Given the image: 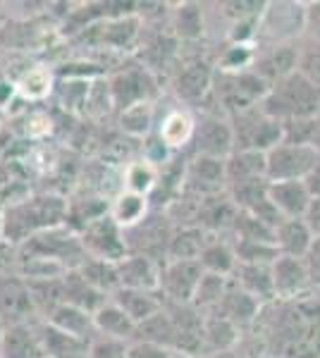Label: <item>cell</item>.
Segmentation results:
<instances>
[{
	"label": "cell",
	"instance_id": "10",
	"mask_svg": "<svg viewBox=\"0 0 320 358\" xmlns=\"http://www.w3.org/2000/svg\"><path fill=\"white\" fill-rule=\"evenodd\" d=\"M235 131H232L230 117L220 113H206L201 120H196L194 141L189 146L191 155L227 160L235 153Z\"/></svg>",
	"mask_w": 320,
	"mask_h": 358
},
{
	"label": "cell",
	"instance_id": "5",
	"mask_svg": "<svg viewBox=\"0 0 320 358\" xmlns=\"http://www.w3.org/2000/svg\"><path fill=\"white\" fill-rule=\"evenodd\" d=\"M306 31L304 3H267L258 20V45L296 43Z\"/></svg>",
	"mask_w": 320,
	"mask_h": 358
},
{
	"label": "cell",
	"instance_id": "37",
	"mask_svg": "<svg viewBox=\"0 0 320 358\" xmlns=\"http://www.w3.org/2000/svg\"><path fill=\"white\" fill-rule=\"evenodd\" d=\"M172 31L179 41H199L206 34V13L199 3H179L172 13Z\"/></svg>",
	"mask_w": 320,
	"mask_h": 358
},
{
	"label": "cell",
	"instance_id": "4",
	"mask_svg": "<svg viewBox=\"0 0 320 358\" xmlns=\"http://www.w3.org/2000/svg\"><path fill=\"white\" fill-rule=\"evenodd\" d=\"M235 131V151H260L267 153L284 141V127L280 120H272L260 106L235 113L230 117Z\"/></svg>",
	"mask_w": 320,
	"mask_h": 358
},
{
	"label": "cell",
	"instance_id": "35",
	"mask_svg": "<svg viewBox=\"0 0 320 358\" xmlns=\"http://www.w3.org/2000/svg\"><path fill=\"white\" fill-rule=\"evenodd\" d=\"M139 34H141V17L137 13L113 17L106 22L101 34V43H106L113 50H125L132 48L139 41Z\"/></svg>",
	"mask_w": 320,
	"mask_h": 358
},
{
	"label": "cell",
	"instance_id": "9",
	"mask_svg": "<svg viewBox=\"0 0 320 358\" xmlns=\"http://www.w3.org/2000/svg\"><path fill=\"white\" fill-rule=\"evenodd\" d=\"M318 155L320 153L313 146L282 141L280 146L265 153L267 182H299V179L304 182L316 165Z\"/></svg>",
	"mask_w": 320,
	"mask_h": 358
},
{
	"label": "cell",
	"instance_id": "18",
	"mask_svg": "<svg viewBox=\"0 0 320 358\" xmlns=\"http://www.w3.org/2000/svg\"><path fill=\"white\" fill-rule=\"evenodd\" d=\"M160 270L162 263L148 256L130 253L125 261L118 263L120 287L125 289H141V292H160Z\"/></svg>",
	"mask_w": 320,
	"mask_h": 358
},
{
	"label": "cell",
	"instance_id": "52",
	"mask_svg": "<svg viewBox=\"0 0 320 358\" xmlns=\"http://www.w3.org/2000/svg\"><path fill=\"white\" fill-rule=\"evenodd\" d=\"M308 192H311V196H320V155L316 160V165H313V170L308 172V177L304 179Z\"/></svg>",
	"mask_w": 320,
	"mask_h": 358
},
{
	"label": "cell",
	"instance_id": "56",
	"mask_svg": "<svg viewBox=\"0 0 320 358\" xmlns=\"http://www.w3.org/2000/svg\"><path fill=\"white\" fill-rule=\"evenodd\" d=\"M5 327H8V325H5L3 317H0V339H3V334H5Z\"/></svg>",
	"mask_w": 320,
	"mask_h": 358
},
{
	"label": "cell",
	"instance_id": "45",
	"mask_svg": "<svg viewBox=\"0 0 320 358\" xmlns=\"http://www.w3.org/2000/svg\"><path fill=\"white\" fill-rule=\"evenodd\" d=\"M299 72L306 79H311L320 89V43L318 41H306L301 43V55H299Z\"/></svg>",
	"mask_w": 320,
	"mask_h": 358
},
{
	"label": "cell",
	"instance_id": "30",
	"mask_svg": "<svg viewBox=\"0 0 320 358\" xmlns=\"http://www.w3.org/2000/svg\"><path fill=\"white\" fill-rule=\"evenodd\" d=\"M96 330L103 337L122 339V342H134V334H137V325L118 303L110 299L108 303H103L101 308L94 313Z\"/></svg>",
	"mask_w": 320,
	"mask_h": 358
},
{
	"label": "cell",
	"instance_id": "55",
	"mask_svg": "<svg viewBox=\"0 0 320 358\" xmlns=\"http://www.w3.org/2000/svg\"><path fill=\"white\" fill-rule=\"evenodd\" d=\"M3 208L5 206H0V241H3Z\"/></svg>",
	"mask_w": 320,
	"mask_h": 358
},
{
	"label": "cell",
	"instance_id": "8",
	"mask_svg": "<svg viewBox=\"0 0 320 358\" xmlns=\"http://www.w3.org/2000/svg\"><path fill=\"white\" fill-rule=\"evenodd\" d=\"M81 244L89 258L96 261H106V263H120L130 256V248H127V236L125 229L108 215L98 217L91 224H86L79 232Z\"/></svg>",
	"mask_w": 320,
	"mask_h": 358
},
{
	"label": "cell",
	"instance_id": "50",
	"mask_svg": "<svg viewBox=\"0 0 320 358\" xmlns=\"http://www.w3.org/2000/svg\"><path fill=\"white\" fill-rule=\"evenodd\" d=\"M172 351L162 349V346L146 344V342H132L130 344V358H170Z\"/></svg>",
	"mask_w": 320,
	"mask_h": 358
},
{
	"label": "cell",
	"instance_id": "32",
	"mask_svg": "<svg viewBox=\"0 0 320 358\" xmlns=\"http://www.w3.org/2000/svg\"><path fill=\"white\" fill-rule=\"evenodd\" d=\"M134 342H146V344L162 346V349H167V351H177L179 332H177V325L172 322L170 313L162 308L160 313H155L153 317H148L146 322H141V325L137 327Z\"/></svg>",
	"mask_w": 320,
	"mask_h": 358
},
{
	"label": "cell",
	"instance_id": "16",
	"mask_svg": "<svg viewBox=\"0 0 320 358\" xmlns=\"http://www.w3.org/2000/svg\"><path fill=\"white\" fill-rule=\"evenodd\" d=\"M272 285H275V301H294L304 299L308 292H313L311 275H308L304 258L280 256L272 263Z\"/></svg>",
	"mask_w": 320,
	"mask_h": 358
},
{
	"label": "cell",
	"instance_id": "1",
	"mask_svg": "<svg viewBox=\"0 0 320 358\" xmlns=\"http://www.w3.org/2000/svg\"><path fill=\"white\" fill-rule=\"evenodd\" d=\"M69 201L55 194L27 196L5 203L3 208V241L8 246H22L34 234L67 224Z\"/></svg>",
	"mask_w": 320,
	"mask_h": 358
},
{
	"label": "cell",
	"instance_id": "14",
	"mask_svg": "<svg viewBox=\"0 0 320 358\" xmlns=\"http://www.w3.org/2000/svg\"><path fill=\"white\" fill-rule=\"evenodd\" d=\"M299 55H301V43H275V45H258L256 48V57L251 69L258 74L260 79L272 86L282 79H287L289 74L299 72Z\"/></svg>",
	"mask_w": 320,
	"mask_h": 358
},
{
	"label": "cell",
	"instance_id": "53",
	"mask_svg": "<svg viewBox=\"0 0 320 358\" xmlns=\"http://www.w3.org/2000/svg\"><path fill=\"white\" fill-rule=\"evenodd\" d=\"M313 148L320 153V115H318V120H316V134H313Z\"/></svg>",
	"mask_w": 320,
	"mask_h": 358
},
{
	"label": "cell",
	"instance_id": "43",
	"mask_svg": "<svg viewBox=\"0 0 320 358\" xmlns=\"http://www.w3.org/2000/svg\"><path fill=\"white\" fill-rule=\"evenodd\" d=\"M230 239H246V241H267V244H275V229L267 227L265 222H260L258 217L251 215V213L239 210L235 220V227H232ZM277 246V244H275Z\"/></svg>",
	"mask_w": 320,
	"mask_h": 358
},
{
	"label": "cell",
	"instance_id": "28",
	"mask_svg": "<svg viewBox=\"0 0 320 358\" xmlns=\"http://www.w3.org/2000/svg\"><path fill=\"white\" fill-rule=\"evenodd\" d=\"M194 131H196V120L191 117L189 110H170L162 117V122L158 127V136L165 141V146L172 153L189 148L191 141H194Z\"/></svg>",
	"mask_w": 320,
	"mask_h": 358
},
{
	"label": "cell",
	"instance_id": "54",
	"mask_svg": "<svg viewBox=\"0 0 320 358\" xmlns=\"http://www.w3.org/2000/svg\"><path fill=\"white\" fill-rule=\"evenodd\" d=\"M170 358H211V356H189V354H177V351H172Z\"/></svg>",
	"mask_w": 320,
	"mask_h": 358
},
{
	"label": "cell",
	"instance_id": "2",
	"mask_svg": "<svg viewBox=\"0 0 320 358\" xmlns=\"http://www.w3.org/2000/svg\"><path fill=\"white\" fill-rule=\"evenodd\" d=\"M260 108H263L267 117L280 120L282 124L289 122V120L318 117L320 94L311 79H306L301 72H294L287 79L270 86Z\"/></svg>",
	"mask_w": 320,
	"mask_h": 358
},
{
	"label": "cell",
	"instance_id": "29",
	"mask_svg": "<svg viewBox=\"0 0 320 358\" xmlns=\"http://www.w3.org/2000/svg\"><path fill=\"white\" fill-rule=\"evenodd\" d=\"M151 210H153V208H151L148 196L127 192V189H120V192L115 194L113 203H110V217H113L122 229L137 227Z\"/></svg>",
	"mask_w": 320,
	"mask_h": 358
},
{
	"label": "cell",
	"instance_id": "48",
	"mask_svg": "<svg viewBox=\"0 0 320 358\" xmlns=\"http://www.w3.org/2000/svg\"><path fill=\"white\" fill-rule=\"evenodd\" d=\"M304 261H306L308 275H311L313 289H320V236L313 239V244H311V248H308Z\"/></svg>",
	"mask_w": 320,
	"mask_h": 358
},
{
	"label": "cell",
	"instance_id": "46",
	"mask_svg": "<svg viewBox=\"0 0 320 358\" xmlns=\"http://www.w3.org/2000/svg\"><path fill=\"white\" fill-rule=\"evenodd\" d=\"M130 344L132 342H122V339L98 334L94 342H91L89 358H130Z\"/></svg>",
	"mask_w": 320,
	"mask_h": 358
},
{
	"label": "cell",
	"instance_id": "20",
	"mask_svg": "<svg viewBox=\"0 0 320 358\" xmlns=\"http://www.w3.org/2000/svg\"><path fill=\"white\" fill-rule=\"evenodd\" d=\"M260 310H263V303L256 301L251 294L239 289L235 282H230V289H227L225 299L220 301V306L213 310V313L223 315L225 320H230L232 325H237L239 330H246V327L256 325Z\"/></svg>",
	"mask_w": 320,
	"mask_h": 358
},
{
	"label": "cell",
	"instance_id": "24",
	"mask_svg": "<svg viewBox=\"0 0 320 358\" xmlns=\"http://www.w3.org/2000/svg\"><path fill=\"white\" fill-rule=\"evenodd\" d=\"M46 322H50L57 330L72 334V337H79V339H86V342H94L98 337V330H96V322H94V313L84 308H77L72 303H62L46 317Z\"/></svg>",
	"mask_w": 320,
	"mask_h": 358
},
{
	"label": "cell",
	"instance_id": "19",
	"mask_svg": "<svg viewBox=\"0 0 320 358\" xmlns=\"http://www.w3.org/2000/svg\"><path fill=\"white\" fill-rule=\"evenodd\" d=\"M39 322L5 327V334L0 339V358H48L43 349V339H41Z\"/></svg>",
	"mask_w": 320,
	"mask_h": 358
},
{
	"label": "cell",
	"instance_id": "40",
	"mask_svg": "<svg viewBox=\"0 0 320 358\" xmlns=\"http://www.w3.org/2000/svg\"><path fill=\"white\" fill-rule=\"evenodd\" d=\"M77 273L84 277L91 287H96L98 292L106 294V296H113V294L120 289L118 263H106V261H96V258H86Z\"/></svg>",
	"mask_w": 320,
	"mask_h": 358
},
{
	"label": "cell",
	"instance_id": "6",
	"mask_svg": "<svg viewBox=\"0 0 320 358\" xmlns=\"http://www.w3.org/2000/svg\"><path fill=\"white\" fill-rule=\"evenodd\" d=\"M172 232L174 224L165 215V210H151L137 227L125 229L127 248H130V253H139V256H148L158 263H165Z\"/></svg>",
	"mask_w": 320,
	"mask_h": 358
},
{
	"label": "cell",
	"instance_id": "13",
	"mask_svg": "<svg viewBox=\"0 0 320 358\" xmlns=\"http://www.w3.org/2000/svg\"><path fill=\"white\" fill-rule=\"evenodd\" d=\"M203 277L199 261H165L160 270V294L170 303H194Z\"/></svg>",
	"mask_w": 320,
	"mask_h": 358
},
{
	"label": "cell",
	"instance_id": "51",
	"mask_svg": "<svg viewBox=\"0 0 320 358\" xmlns=\"http://www.w3.org/2000/svg\"><path fill=\"white\" fill-rule=\"evenodd\" d=\"M304 222L308 224V229L313 232V236H320V196H313L308 210L304 215Z\"/></svg>",
	"mask_w": 320,
	"mask_h": 358
},
{
	"label": "cell",
	"instance_id": "27",
	"mask_svg": "<svg viewBox=\"0 0 320 358\" xmlns=\"http://www.w3.org/2000/svg\"><path fill=\"white\" fill-rule=\"evenodd\" d=\"M239 327L225 320L223 315L206 313V320H203V346H206V354H211V358L235 351V346L239 344Z\"/></svg>",
	"mask_w": 320,
	"mask_h": 358
},
{
	"label": "cell",
	"instance_id": "31",
	"mask_svg": "<svg viewBox=\"0 0 320 358\" xmlns=\"http://www.w3.org/2000/svg\"><path fill=\"white\" fill-rule=\"evenodd\" d=\"M199 263H201L203 273L232 277V273H235V268H237V253H235V244H232L230 236H211V241H208L206 248L201 251Z\"/></svg>",
	"mask_w": 320,
	"mask_h": 358
},
{
	"label": "cell",
	"instance_id": "15",
	"mask_svg": "<svg viewBox=\"0 0 320 358\" xmlns=\"http://www.w3.org/2000/svg\"><path fill=\"white\" fill-rule=\"evenodd\" d=\"M213 82H215L213 65L201 60V57H196V60L184 62V65L177 69V74H174V79H172V89L179 101L196 108V106H201V103H206V98H211Z\"/></svg>",
	"mask_w": 320,
	"mask_h": 358
},
{
	"label": "cell",
	"instance_id": "7",
	"mask_svg": "<svg viewBox=\"0 0 320 358\" xmlns=\"http://www.w3.org/2000/svg\"><path fill=\"white\" fill-rule=\"evenodd\" d=\"M108 84L113 106L118 113L127 110L132 106H139V103H153V98L158 96L155 74L146 65H130L120 69L118 74H113L108 79Z\"/></svg>",
	"mask_w": 320,
	"mask_h": 358
},
{
	"label": "cell",
	"instance_id": "21",
	"mask_svg": "<svg viewBox=\"0 0 320 358\" xmlns=\"http://www.w3.org/2000/svg\"><path fill=\"white\" fill-rule=\"evenodd\" d=\"M239 289L251 294L256 301L263 306L275 301V285H272V265H251L237 263L235 273L230 277Z\"/></svg>",
	"mask_w": 320,
	"mask_h": 358
},
{
	"label": "cell",
	"instance_id": "3",
	"mask_svg": "<svg viewBox=\"0 0 320 358\" xmlns=\"http://www.w3.org/2000/svg\"><path fill=\"white\" fill-rule=\"evenodd\" d=\"M17 256L22 258H48V261L62 263L67 270H79L86 261V251L81 244V236L77 229L69 224L46 229L41 234H34L22 246H17Z\"/></svg>",
	"mask_w": 320,
	"mask_h": 358
},
{
	"label": "cell",
	"instance_id": "36",
	"mask_svg": "<svg viewBox=\"0 0 320 358\" xmlns=\"http://www.w3.org/2000/svg\"><path fill=\"white\" fill-rule=\"evenodd\" d=\"M158 182H160V167L148 163L146 158L130 160L125 172H122V189L148 196V199L158 189Z\"/></svg>",
	"mask_w": 320,
	"mask_h": 358
},
{
	"label": "cell",
	"instance_id": "49",
	"mask_svg": "<svg viewBox=\"0 0 320 358\" xmlns=\"http://www.w3.org/2000/svg\"><path fill=\"white\" fill-rule=\"evenodd\" d=\"M308 41L320 43V0L318 3H306V31Z\"/></svg>",
	"mask_w": 320,
	"mask_h": 358
},
{
	"label": "cell",
	"instance_id": "23",
	"mask_svg": "<svg viewBox=\"0 0 320 358\" xmlns=\"http://www.w3.org/2000/svg\"><path fill=\"white\" fill-rule=\"evenodd\" d=\"M270 201L275 203L277 210L282 213L284 220H296L304 217L311 203V192H308L306 182H270Z\"/></svg>",
	"mask_w": 320,
	"mask_h": 358
},
{
	"label": "cell",
	"instance_id": "42",
	"mask_svg": "<svg viewBox=\"0 0 320 358\" xmlns=\"http://www.w3.org/2000/svg\"><path fill=\"white\" fill-rule=\"evenodd\" d=\"M237 253V263H251V265H272L280 258V248L267 241H246V239H232Z\"/></svg>",
	"mask_w": 320,
	"mask_h": 358
},
{
	"label": "cell",
	"instance_id": "11",
	"mask_svg": "<svg viewBox=\"0 0 320 358\" xmlns=\"http://www.w3.org/2000/svg\"><path fill=\"white\" fill-rule=\"evenodd\" d=\"M0 317L5 325H27L41 320L29 282L17 273L0 275Z\"/></svg>",
	"mask_w": 320,
	"mask_h": 358
},
{
	"label": "cell",
	"instance_id": "47",
	"mask_svg": "<svg viewBox=\"0 0 320 358\" xmlns=\"http://www.w3.org/2000/svg\"><path fill=\"white\" fill-rule=\"evenodd\" d=\"M316 120L318 117H301L284 122V141L287 143H304L313 146V134H316Z\"/></svg>",
	"mask_w": 320,
	"mask_h": 358
},
{
	"label": "cell",
	"instance_id": "39",
	"mask_svg": "<svg viewBox=\"0 0 320 358\" xmlns=\"http://www.w3.org/2000/svg\"><path fill=\"white\" fill-rule=\"evenodd\" d=\"M118 124L130 138H146L153 134L155 124V106L153 103H139L118 115Z\"/></svg>",
	"mask_w": 320,
	"mask_h": 358
},
{
	"label": "cell",
	"instance_id": "41",
	"mask_svg": "<svg viewBox=\"0 0 320 358\" xmlns=\"http://www.w3.org/2000/svg\"><path fill=\"white\" fill-rule=\"evenodd\" d=\"M230 282H232L230 277L203 273L199 289H196V296H194V306L199 310H203V313H213L220 306V301L225 299L227 289H230Z\"/></svg>",
	"mask_w": 320,
	"mask_h": 358
},
{
	"label": "cell",
	"instance_id": "17",
	"mask_svg": "<svg viewBox=\"0 0 320 358\" xmlns=\"http://www.w3.org/2000/svg\"><path fill=\"white\" fill-rule=\"evenodd\" d=\"M239 215V208L230 199V194H215L201 199L199 217H196V227L206 229L213 236H230L235 220Z\"/></svg>",
	"mask_w": 320,
	"mask_h": 358
},
{
	"label": "cell",
	"instance_id": "34",
	"mask_svg": "<svg viewBox=\"0 0 320 358\" xmlns=\"http://www.w3.org/2000/svg\"><path fill=\"white\" fill-rule=\"evenodd\" d=\"M213 234L196 227H174L170 246H167V261H199L201 251L211 241Z\"/></svg>",
	"mask_w": 320,
	"mask_h": 358
},
{
	"label": "cell",
	"instance_id": "25",
	"mask_svg": "<svg viewBox=\"0 0 320 358\" xmlns=\"http://www.w3.org/2000/svg\"><path fill=\"white\" fill-rule=\"evenodd\" d=\"M39 330L48 358H89L91 342H86V339L72 337V334L57 330L46 320L39 322Z\"/></svg>",
	"mask_w": 320,
	"mask_h": 358
},
{
	"label": "cell",
	"instance_id": "44",
	"mask_svg": "<svg viewBox=\"0 0 320 358\" xmlns=\"http://www.w3.org/2000/svg\"><path fill=\"white\" fill-rule=\"evenodd\" d=\"M17 91L29 101H41L53 91V77L46 67H32L17 82Z\"/></svg>",
	"mask_w": 320,
	"mask_h": 358
},
{
	"label": "cell",
	"instance_id": "22",
	"mask_svg": "<svg viewBox=\"0 0 320 358\" xmlns=\"http://www.w3.org/2000/svg\"><path fill=\"white\" fill-rule=\"evenodd\" d=\"M110 299L132 317L137 327L165 308V299H162L160 292H141V289H125V287H120Z\"/></svg>",
	"mask_w": 320,
	"mask_h": 358
},
{
	"label": "cell",
	"instance_id": "33",
	"mask_svg": "<svg viewBox=\"0 0 320 358\" xmlns=\"http://www.w3.org/2000/svg\"><path fill=\"white\" fill-rule=\"evenodd\" d=\"M313 239H316V236H313V232L308 229L304 217L284 220L280 227L275 229V244H277V248H280V256L306 258Z\"/></svg>",
	"mask_w": 320,
	"mask_h": 358
},
{
	"label": "cell",
	"instance_id": "12",
	"mask_svg": "<svg viewBox=\"0 0 320 358\" xmlns=\"http://www.w3.org/2000/svg\"><path fill=\"white\" fill-rule=\"evenodd\" d=\"M225 163L227 160L208 158V155H189L182 194L206 199V196L227 192V165Z\"/></svg>",
	"mask_w": 320,
	"mask_h": 358
},
{
	"label": "cell",
	"instance_id": "26",
	"mask_svg": "<svg viewBox=\"0 0 320 358\" xmlns=\"http://www.w3.org/2000/svg\"><path fill=\"white\" fill-rule=\"evenodd\" d=\"M227 189L239 187V184L267 179L265 153L260 151H235L227 158Z\"/></svg>",
	"mask_w": 320,
	"mask_h": 358
},
{
	"label": "cell",
	"instance_id": "38",
	"mask_svg": "<svg viewBox=\"0 0 320 358\" xmlns=\"http://www.w3.org/2000/svg\"><path fill=\"white\" fill-rule=\"evenodd\" d=\"M108 301H110V296L98 292L96 287H91L77 270L65 275V303H72V306H77V308L96 313V310Z\"/></svg>",
	"mask_w": 320,
	"mask_h": 358
}]
</instances>
